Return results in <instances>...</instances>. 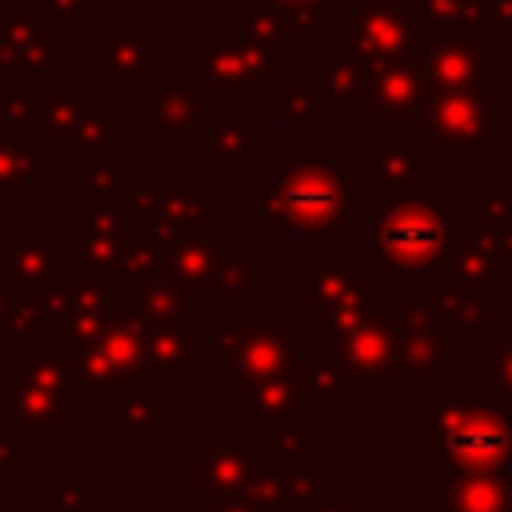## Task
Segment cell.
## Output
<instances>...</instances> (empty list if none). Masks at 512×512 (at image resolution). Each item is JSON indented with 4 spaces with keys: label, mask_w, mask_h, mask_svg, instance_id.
Instances as JSON below:
<instances>
[{
    "label": "cell",
    "mask_w": 512,
    "mask_h": 512,
    "mask_svg": "<svg viewBox=\"0 0 512 512\" xmlns=\"http://www.w3.org/2000/svg\"><path fill=\"white\" fill-rule=\"evenodd\" d=\"M136 188V168L128 160H92L84 164L80 208H132Z\"/></svg>",
    "instance_id": "24"
},
{
    "label": "cell",
    "mask_w": 512,
    "mask_h": 512,
    "mask_svg": "<svg viewBox=\"0 0 512 512\" xmlns=\"http://www.w3.org/2000/svg\"><path fill=\"white\" fill-rule=\"evenodd\" d=\"M260 288V256L256 252H224V260L216 264L212 280L204 284L200 300H216V304H248Z\"/></svg>",
    "instance_id": "25"
},
{
    "label": "cell",
    "mask_w": 512,
    "mask_h": 512,
    "mask_svg": "<svg viewBox=\"0 0 512 512\" xmlns=\"http://www.w3.org/2000/svg\"><path fill=\"white\" fill-rule=\"evenodd\" d=\"M156 36L144 32L132 16H116L108 32L96 36V88L132 92L152 72Z\"/></svg>",
    "instance_id": "10"
},
{
    "label": "cell",
    "mask_w": 512,
    "mask_h": 512,
    "mask_svg": "<svg viewBox=\"0 0 512 512\" xmlns=\"http://www.w3.org/2000/svg\"><path fill=\"white\" fill-rule=\"evenodd\" d=\"M228 200L216 196L204 180H148L136 188L132 220L144 232H156L160 240H176L188 232H208V224L224 220Z\"/></svg>",
    "instance_id": "7"
},
{
    "label": "cell",
    "mask_w": 512,
    "mask_h": 512,
    "mask_svg": "<svg viewBox=\"0 0 512 512\" xmlns=\"http://www.w3.org/2000/svg\"><path fill=\"white\" fill-rule=\"evenodd\" d=\"M416 72L432 92H476L492 88L500 92V56L484 48V40L464 36V40H428L416 52Z\"/></svg>",
    "instance_id": "8"
},
{
    "label": "cell",
    "mask_w": 512,
    "mask_h": 512,
    "mask_svg": "<svg viewBox=\"0 0 512 512\" xmlns=\"http://www.w3.org/2000/svg\"><path fill=\"white\" fill-rule=\"evenodd\" d=\"M36 4L40 0H0V16H8V12H36Z\"/></svg>",
    "instance_id": "35"
},
{
    "label": "cell",
    "mask_w": 512,
    "mask_h": 512,
    "mask_svg": "<svg viewBox=\"0 0 512 512\" xmlns=\"http://www.w3.org/2000/svg\"><path fill=\"white\" fill-rule=\"evenodd\" d=\"M476 196H480V208H476L480 220H508L512 216V176H484L476 184Z\"/></svg>",
    "instance_id": "31"
},
{
    "label": "cell",
    "mask_w": 512,
    "mask_h": 512,
    "mask_svg": "<svg viewBox=\"0 0 512 512\" xmlns=\"http://www.w3.org/2000/svg\"><path fill=\"white\" fill-rule=\"evenodd\" d=\"M496 276L500 268L476 240L472 216H452V244L444 252V288L472 292V296H496Z\"/></svg>",
    "instance_id": "14"
},
{
    "label": "cell",
    "mask_w": 512,
    "mask_h": 512,
    "mask_svg": "<svg viewBox=\"0 0 512 512\" xmlns=\"http://www.w3.org/2000/svg\"><path fill=\"white\" fill-rule=\"evenodd\" d=\"M368 84H372V72L340 52V48H324L316 52V104L320 108H364L368 104Z\"/></svg>",
    "instance_id": "18"
},
{
    "label": "cell",
    "mask_w": 512,
    "mask_h": 512,
    "mask_svg": "<svg viewBox=\"0 0 512 512\" xmlns=\"http://www.w3.org/2000/svg\"><path fill=\"white\" fill-rule=\"evenodd\" d=\"M512 32V0H480V36Z\"/></svg>",
    "instance_id": "33"
},
{
    "label": "cell",
    "mask_w": 512,
    "mask_h": 512,
    "mask_svg": "<svg viewBox=\"0 0 512 512\" xmlns=\"http://www.w3.org/2000/svg\"><path fill=\"white\" fill-rule=\"evenodd\" d=\"M272 12H280L300 36H332L340 8L336 0H264Z\"/></svg>",
    "instance_id": "28"
},
{
    "label": "cell",
    "mask_w": 512,
    "mask_h": 512,
    "mask_svg": "<svg viewBox=\"0 0 512 512\" xmlns=\"http://www.w3.org/2000/svg\"><path fill=\"white\" fill-rule=\"evenodd\" d=\"M224 32L232 36H244L248 44L272 52V56H288L300 48V32L280 16L272 12L264 0H240L228 16H224Z\"/></svg>",
    "instance_id": "21"
},
{
    "label": "cell",
    "mask_w": 512,
    "mask_h": 512,
    "mask_svg": "<svg viewBox=\"0 0 512 512\" xmlns=\"http://www.w3.org/2000/svg\"><path fill=\"white\" fill-rule=\"evenodd\" d=\"M296 276H300V300L308 304H336L368 280V272H360L344 252H304Z\"/></svg>",
    "instance_id": "19"
},
{
    "label": "cell",
    "mask_w": 512,
    "mask_h": 512,
    "mask_svg": "<svg viewBox=\"0 0 512 512\" xmlns=\"http://www.w3.org/2000/svg\"><path fill=\"white\" fill-rule=\"evenodd\" d=\"M188 76L204 100L236 108H256L268 92H280L276 56L232 32H196L188 40Z\"/></svg>",
    "instance_id": "3"
},
{
    "label": "cell",
    "mask_w": 512,
    "mask_h": 512,
    "mask_svg": "<svg viewBox=\"0 0 512 512\" xmlns=\"http://www.w3.org/2000/svg\"><path fill=\"white\" fill-rule=\"evenodd\" d=\"M100 12V0H40L36 4V16L56 32V36H68L76 32L84 20H92Z\"/></svg>",
    "instance_id": "29"
},
{
    "label": "cell",
    "mask_w": 512,
    "mask_h": 512,
    "mask_svg": "<svg viewBox=\"0 0 512 512\" xmlns=\"http://www.w3.org/2000/svg\"><path fill=\"white\" fill-rule=\"evenodd\" d=\"M472 232L484 244V252L492 256L496 268H512V216L508 220H480V216H472Z\"/></svg>",
    "instance_id": "30"
},
{
    "label": "cell",
    "mask_w": 512,
    "mask_h": 512,
    "mask_svg": "<svg viewBox=\"0 0 512 512\" xmlns=\"http://www.w3.org/2000/svg\"><path fill=\"white\" fill-rule=\"evenodd\" d=\"M204 148L216 164H256L264 152L260 124L244 120V108L204 100Z\"/></svg>",
    "instance_id": "13"
},
{
    "label": "cell",
    "mask_w": 512,
    "mask_h": 512,
    "mask_svg": "<svg viewBox=\"0 0 512 512\" xmlns=\"http://www.w3.org/2000/svg\"><path fill=\"white\" fill-rule=\"evenodd\" d=\"M100 96L96 88H80V92H56V88H44L40 96V112H36V128L48 144H68L76 136V128L96 112Z\"/></svg>",
    "instance_id": "22"
},
{
    "label": "cell",
    "mask_w": 512,
    "mask_h": 512,
    "mask_svg": "<svg viewBox=\"0 0 512 512\" xmlns=\"http://www.w3.org/2000/svg\"><path fill=\"white\" fill-rule=\"evenodd\" d=\"M408 12L428 40H480V0H408Z\"/></svg>",
    "instance_id": "23"
},
{
    "label": "cell",
    "mask_w": 512,
    "mask_h": 512,
    "mask_svg": "<svg viewBox=\"0 0 512 512\" xmlns=\"http://www.w3.org/2000/svg\"><path fill=\"white\" fill-rule=\"evenodd\" d=\"M332 40L340 52L356 56L368 72H376L392 64H412L424 32L412 20L408 4H352L348 12H340Z\"/></svg>",
    "instance_id": "5"
},
{
    "label": "cell",
    "mask_w": 512,
    "mask_h": 512,
    "mask_svg": "<svg viewBox=\"0 0 512 512\" xmlns=\"http://www.w3.org/2000/svg\"><path fill=\"white\" fill-rule=\"evenodd\" d=\"M0 196L8 200H36L44 196V160L28 132L0 124Z\"/></svg>",
    "instance_id": "20"
},
{
    "label": "cell",
    "mask_w": 512,
    "mask_h": 512,
    "mask_svg": "<svg viewBox=\"0 0 512 512\" xmlns=\"http://www.w3.org/2000/svg\"><path fill=\"white\" fill-rule=\"evenodd\" d=\"M356 168L348 160H292L272 184L252 192L240 212L260 224L264 236L276 232H352Z\"/></svg>",
    "instance_id": "1"
},
{
    "label": "cell",
    "mask_w": 512,
    "mask_h": 512,
    "mask_svg": "<svg viewBox=\"0 0 512 512\" xmlns=\"http://www.w3.org/2000/svg\"><path fill=\"white\" fill-rule=\"evenodd\" d=\"M352 4H408V0H352Z\"/></svg>",
    "instance_id": "36"
},
{
    "label": "cell",
    "mask_w": 512,
    "mask_h": 512,
    "mask_svg": "<svg viewBox=\"0 0 512 512\" xmlns=\"http://www.w3.org/2000/svg\"><path fill=\"white\" fill-rule=\"evenodd\" d=\"M0 272H4V260H0Z\"/></svg>",
    "instance_id": "37"
},
{
    "label": "cell",
    "mask_w": 512,
    "mask_h": 512,
    "mask_svg": "<svg viewBox=\"0 0 512 512\" xmlns=\"http://www.w3.org/2000/svg\"><path fill=\"white\" fill-rule=\"evenodd\" d=\"M224 252H228V236H224V232H212V228H208V232L176 236V240H168V248H164V276H168L176 288L200 296L204 284L212 280L216 264L224 260Z\"/></svg>",
    "instance_id": "17"
},
{
    "label": "cell",
    "mask_w": 512,
    "mask_h": 512,
    "mask_svg": "<svg viewBox=\"0 0 512 512\" xmlns=\"http://www.w3.org/2000/svg\"><path fill=\"white\" fill-rule=\"evenodd\" d=\"M0 260L20 300L48 296V292H60L64 280L80 268V240L76 236H12Z\"/></svg>",
    "instance_id": "9"
},
{
    "label": "cell",
    "mask_w": 512,
    "mask_h": 512,
    "mask_svg": "<svg viewBox=\"0 0 512 512\" xmlns=\"http://www.w3.org/2000/svg\"><path fill=\"white\" fill-rule=\"evenodd\" d=\"M132 120L156 144H204V92L188 72H148L132 88Z\"/></svg>",
    "instance_id": "6"
},
{
    "label": "cell",
    "mask_w": 512,
    "mask_h": 512,
    "mask_svg": "<svg viewBox=\"0 0 512 512\" xmlns=\"http://www.w3.org/2000/svg\"><path fill=\"white\" fill-rule=\"evenodd\" d=\"M428 104V88L416 72V64H392L376 68L368 84V120L372 124H392V120H416Z\"/></svg>",
    "instance_id": "15"
},
{
    "label": "cell",
    "mask_w": 512,
    "mask_h": 512,
    "mask_svg": "<svg viewBox=\"0 0 512 512\" xmlns=\"http://www.w3.org/2000/svg\"><path fill=\"white\" fill-rule=\"evenodd\" d=\"M420 128L448 164H472L500 132V92H432L420 112Z\"/></svg>",
    "instance_id": "4"
},
{
    "label": "cell",
    "mask_w": 512,
    "mask_h": 512,
    "mask_svg": "<svg viewBox=\"0 0 512 512\" xmlns=\"http://www.w3.org/2000/svg\"><path fill=\"white\" fill-rule=\"evenodd\" d=\"M448 244H452V216L428 188L372 204V268L380 272L432 268L444 264Z\"/></svg>",
    "instance_id": "2"
},
{
    "label": "cell",
    "mask_w": 512,
    "mask_h": 512,
    "mask_svg": "<svg viewBox=\"0 0 512 512\" xmlns=\"http://www.w3.org/2000/svg\"><path fill=\"white\" fill-rule=\"evenodd\" d=\"M320 116V104L312 96V88H280V120L296 124V128H312Z\"/></svg>",
    "instance_id": "32"
},
{
    "label": "cell",
    "mask_w": 512,
    "mask_h": 512,
    "mask_svg": "<svg viewBox=\"0 0 512 512\" xmlns=\"http://www.w3.org/2000/svg\"><path fill=\"white\" fill-rule=\"evenodd\" d=\"M60 156L72 164H92V160H112L116 156V108L96 104V112L76 128L68 144H60Z\"/></svg>",
    "instance_id": "26"
},
{
    "label": "cell",
    "mask_w": 512,
    "mask_h": 512,
    "mask_svg": "<svg viewBox=\"0 0 512 512\" xmlns=\"http://www.w3.org/2000/svg\"><path fill=\"white\" fill-rule=\"evenodd\" d=\"M192 16H228L240 0H184Z\"/></svg>",
    "instance_id": "34"
},
{
    "label": "cell",
    "mask_w": 512,
    "mask_h": 512,
    "mask_svg": "<svg viewBox=\"0 0 512 512\" xmlns=\"http://www.w3.org/2000/svg\"><path fill=\"white\" fill-rule=\"evenodd\" d=\"M424 144L420 140H376L368 148L372 160V204L376 200H396V196H412L424 184Z\"/></svg>",
    "instance_id": "16"
},
{
    "label": "cell",
    "mask_w": 512,
    "mask_h": 512,
    "mask_svg": "<svg viewBox=\"0 0 512 512\" xmlns=\"http://www.w3.org/2000/svg\"><path fill=\"white\" fill-rule=\"evenodd\" d=\"M40 96H44V84H40V80L4 76V84H0V124H4V128H16V132L36 128Z\"/></svg>",
    "instance_id": "27"
},
{
    "label": "cell",
    "mask_w": 512,
    "mask_h": 512,
    "mask_svg": "<svg viewBox=\"0 0 512 512\" xmlns=\"http://www.w3.org/2000/svg\"><path fill=\"white\" fill-rule=\"evenodd\" d=\"M80 220V268L112 276L136 236L132 208H80Z\"/></svg>",
    "instance_id": "12"
},
{
    "label": "cell",
    "mask_w": 512,
    "mask_h": 512,
    "mask_svg": "<svg viewBox=\"0 0 512 512\" xmlns=\"http://www.w3.org/2000/svg\"><path fill=\"white\" fill-rule=\"evenodd\" d=\"M64 36H56L36 12L0 16V76L40 80L60 64Z\"/></svg>",
    "instance_id": "11"
}]
</instances>
